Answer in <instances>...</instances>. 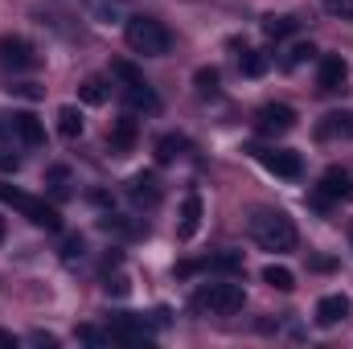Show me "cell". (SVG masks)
Masks as SVG:
<instances>
[{
    "instance_id": "6da1fadb",
    "label": "cell",
    "mask_w": 353,
    "mask_h": 349,
    "mask_svg": "<svg viewBox=\"0 0 353 349\" xmlns=\"http://www.w3.org/2000/svg\"><path fill=\"white\" fill-rule=\"evenodd\" d=\"M247 230H251V239H255L263 251H275V255L296 251V243H300L296 222H292L283 210H255V214L247 218Z\"/></svg>"
},
{
    "instance_id": "7a4b0ae2",
    "label": "cell",
    "mask_w": 353,
    "mask_h": 349,
    "mask_svg": "<svg viewBox=\"0 0 353 349\" xmlns=\"http://www.w3.org/2000/svg\"><path fill=\"white\" fill-rule=\"evenodd\" d=\"M123 37H128V46H132L136 54H144V58H165L169 46H173L169 29H165L157 17H128V21H123Z\"/></svg>"
},
{
    "instance_id": "3957f363",
    "label": "cell",
    "mask_w": 353,
    "mask_h": 349,
    "mask_svg": "<svg viewBox=\"0 0 353 349\" xmlns=\"http://www.w3.org/2000/svg\"><path fill=\"white\" fill-rule=\"evenodd\" d=\"M243 304H247L243 283H205L193 292V308L205 317H234Z\"/></svg>"
},
{
    "instance_id": "277c9868",
    "label": "cell",
    "mask_w": 353,
    "mask_h": 349,
    "mask_svg": "<svg viewBox=\"0 0 353 349\" xmlns=\"http://www.w3.org/2000/svg\"><path fill=\"white\" fill-rule=\"evenodd\" d=\"M0 201H8L12 210H21L33 226H41V230H62V214L54 210V206H46L41 197H29V193H21L17 185H4L0 181Z\"/></svg>"
},
{
    "instance_id": "5b68a950",
    "label": "cell",
    "mask_w": 353,
    "mask_h": 349,
    "mask_svg": "<svg viewBox=\"0 0 353 349\" xmlns=\"http://www.w3.org/2000/svg\"><path fill=\"white\" fill-rule=\"evenodd\" d=\"M37 50L25 41V37H12V33H4L0 37V66L8 70V74H25V70H37Z\"/></svg>"
},
{
    "instance_id": "8992f818",
    "label": "cell",
    "mask_w": 353,
    "mask_h": 349,
    "mask_svg": "<svg viewBox=\"0 0 353 349\" xmlns=\"http://www.w3.org/2000/svg\"><path fill=\"white\" fill-rule=\"evenodd\" d=\"M345 197H353V177L345 173V169H325L321 173V181H316V189H312V201L325 210V206H333V201H345Z\"/></svg>"
},
{
    "instance_id": "52a82bcc",
    "label": "cell",
    "mask_w": 353,
    "mask_h": 349,
    "mask_svg": "<svg viewBox=\"0 0 353 349\" xmlns=\"http://www.w3.org/2000/svg\"><path fill=\"white\" fill-rule=\"evenodd\" d=\"M255 161L263 165L267 173L283 177V181H300V173H304L300 152H288V148H255Z\"/></svg>"
},
{
    "instance_id": "ba28073f",
    "label": "cell",
    "mask_w": 353,
    "mask_h": 349,
    "mask_svg": "<svg viewBox=\"0 0 353 349\" xmlns=\"http://www.w3.org/2000/svg\"><path fill=\"white\" fill-rule=\"evenodd\" d=\"M255 128H259V136H288L296 128V111L288 103H263L255 111Z\"/></svg>"
},
{
    "instance_id": "9c48e42d",
    "label": "cell",
    "mask_w": 353,
    "mask_h": 349,
    "mask_svg": "<svg viewBox=\"0 0 353 349\" xmlns=\"http://www.w3.org/2000/svg\"><path fill=\"white\" fill-rule=\"evenodd\" d=\"M128 197H132L140 210H157V206H161V197H165L161 177H157V173H136L132 181H128Z\"/></svg>"
},
{
    "instance_id": "30bf717a",
    "label": "cell",
    "mask_w": 353,
    "mask_h": 349,
    "mask_svg": "<svg viewBox=\"0 0 353 349\" xmlns=\"http://www.w3.org/2000/svg\"><path fill=\"white\" fill-rule=\"evenodd\" d=\"M345 79H350L345 58H341V54H325V58H321V70H316V87H321V94L345 90Z\"/></svg>"
},
{
    "instance_id": "8fae6325",
    "label": "cell",
    "mask_w": 353,
    "mask_h": 349,
    "mask_svg": "<svg viewBox=\"0 0 353 349\" xmlns=\"http://www.w3.org/2000/svg\"><path fill=\"white\" fill-rule=\"evenodd\" d=\"M8 132H12L25 148L46 144V128H41V119H37L33 111H17V115H8Z\"/></svg>"
},
{
    "instance_id": "7c38bea8",
    "label": "cell",
    "mask_w": 353,
    "mask_h": 349,
    "mask_svg": "<svg viewBox=\"0 0 353 349\" xmlns=\"http://www.w3.org/2000/svg\"><path fill=\"white\" fill-rule=\"evenodd\" d=\"M201 218H205V201H201V193H189L185 201H181V218H176V239L181 243H189L197 230H201Z\"/></svg>"
},
{
    "instance_id": "4fadbf2b",
    "label": "cell",
    "mask_w": 353,
    "mask_h": 349,
    "mask_svg": "<svg viewBox=\"0 0 353 349\" xmlns=\"http://www.w3.org/2000/svg\"><path fill=\"white\" fill-rule=\"evenodd\" d=\"M350 296H341V292H333V296H321V304H316V325L321 329H333V325H341L345 317H350Z\"/></svg>"
},
{
    "instance_id": "5bb4252c",
    "label": "cell",
    "mask_w": 353,
    "mask_h": 349,
    "mask_svg": "<svg viewBox=\"0 0 353 349\" xmlns=\"http://www.w3.org/2000/svg\"><path fill=\"white\" fill-rule=\"evenodd\" d=\"M316 140H353V111H329L316 123Z\"/></svg>"
},
{
    "instance_id": "9a60e30c",
    "label": "cell",
    "mask_w": 353,
    "mask_h": 349,
    "mask_svg": "<svg viewBox=\"0 0 353 349\" xmlns=\"http://www.w3.org/2000/svg\"><path fill=\"white\" fill-rule=\"evenodd\" d=\"M107 333H111V341H123V346H148V329L136 317H115Z\"/></svg>"
},
{
    "instance_id": "2e32d148",
    "label": "cell",
    "mask_w": 353,
    "mask_h": 349,
    "mask_svg": "<svg viewBox=\"0 0 353 349\" xmlns=\"http://www.w3.org/2000/svg\"><path fill=\"white\" fill-rule=\"evenodd\" d=\"M136 119H115V128L107 132V148L115 152V157H123V152H132V144H136Z\"/></svg>"
},
{
    "instance_id": "e0dca14e",
    "label": "cell",
    "mask_w": 353,
    "mask_h": 349,
    "mask_svg": "<svg viewBox=\"0 0 353 349\" xmlns=\"http://www.w3.org/2000/svg\"><path fill=\"white\" fill-rule=\"evenodd\" d=\"M123 99H128L132 107H140V111H157V107H161V99H157V90L148 87V83H136V87H123Z\"/></svg>"
},
{
    "instance_id": "ac0fdd59",
    "label": "cell",
    "mask_w": 353,
    "mask_h": 349,
    "mask_svg": "<svg viewBox=\"0 0 353 349\" xmlns=\"http://www.w3.org/2000/svg\"><path fill=\"white\" fill-rule=\"evenodd\" d=\"M263 283L267 288H275V292H292V288H296V275H292L283 263H267L263 267Z\"/></svg>"
},
{
    "instance_id": "d6986e66",
    "label": "cell",
    "mask_w": 353,
    "mask_h": 349,
    "mask_svg": "<svg viewBox=\"0 0 353 349\" xmlns=\"http://www.w3.org/2000/svg\"><path fill=\"white\" fill-rule=\"evenodd\" d=\"M58 136H62V140H79V136H83V115H79V107H62V111H58Z\"/></svg>"
},
{
    "instance_id": "ffe728a7",
    "label": "cell",
    "mask_w": 353,
    "mask_h": 349,
    "mask_svg": "<svg viewBox=\"0 0 353 349\" xmlns=\"http://www.w3.org/2000/svg\"><path fill=\"white\" fill-rule=\"evenodd\" d=\"M185 148H189V140H185V136H176V132H169V136H161V140H157V161H161V165H169V161H176Z\"/></svg>"
},
{
    "instance_id": "44dd1931",
    "label": "cell",
    "mask_w": 353,
    "mask_h": 349,
    "mask_svg": "<svg viewBox=\"0 0 353 349\" xmlns=\"http://www.w3.org/2000/svg\"><path fill=\"white\" fill-rule=\"evenodd\" d=\"M107 94H111V87H107V79H99V74L83 79V87H79V99H83V103H90V107L107 103Z\"/></svg>"
},
{
    "instance_id": "7402d4cb",
    "label": "cell",
    "mask_w": 353,
    "mask_h": 349,
    "mask_svg": "<svg viewBox=\"0 0 353 349\" xmlns=\"http://www.w3.org/2000/svg\"><path fill=\"white\" fill-rule=\"evenodd\" d=\"M239 70H243L247 79H259V74H267V54H259V50H243Z\"/></svg>"
},
{
    "instance_id": "603a6c76",
    "label": "cell",
    "mask_w": 353,
    "mask_h": 349,
    "mask_svg": "<svg viewBox=\"0 0 353 349\" xmlns=\"http://www.w3.org/2000/svg\"><path fill=\"white\" fill-rule=\"evenodd\" d=\"M296 29H300V21H296V17H267V21H263V33H267V37H275V41H279V37H288V33H296Z\"/></svg>"
},
{
    "instance_id": "cb8c5ba5",
    "label": "cell",
    "mask_w": 353,
    "mask_h": 349,
    "mask_svg": "<svg viewBox=\"0 0 353 349\" xmlns=\"http://www.w3.org/2000/svg\"><path fill=\"white\" fill-rule=\"evenodd\" d=\"M90 12H94L103 25H119V17H123L119 0H94V4H90Z\"/></svg>"
},
{
    "instance_id": "d4e9b609",
    "label": "cell",
    "mask_w": 353,
    "mask_h": 349,
    "mask_svg": "<svg viewBox=\"0 0 353 349\" xmlns=\"http://www.w3.org/2000/svg\"><path fill=\"white\" fill-rule=\"evenodd\" d=\"M312 54H316V50H312V41H296V46L283 54V66H288V70H296V66H300V62H308Z\"/></svg>"
},
{
    "instance_id": "484cf974",
    "label": "cell",
    "mask_w": 353,
    "mask_h": 349,
    "mask_svg": "<svg viewBox=\"0 0 353 349\" xmlns=\"http://www.w3.org/2000/svg\"><path fill=\"white\" fill-rule=\"evenodd\" d=\"M193 83H197V94H218V70L214 66H201L193 74Z\"/></svg>"
},
{
    "instance_id": "4316f807",
    "label": "cell",
    "mask_w": 353,
    "mask_h": 349,
    "mask_svg": "<svg viewBox=\"0 0 353 349\" xmlns=\"http://www.w3.org/2000/svg\"><path fill=\"white\" fill-rule=\"evenodd\" d=\"M111 74H115L123 87H136V83H144V74H140L132 62H111Z\"/></svg>"
},
{
    "instance_id": "83f0119b",
    "label": "cell",
    "mask_w": 353,
    "mask_h": 349,
    "mask_svg": "<svg viewBox=\"0 0 353 349\" xmlns=\"http://www.w3.org/2000/svg\"><path fill=\"white\" fill-rule=\"evenodd\" d=\"M46 185H50L54 193H66V189H70V169H66V165H54V169L46 173Z\"/></svg>"
},
{
    "instance_id": "f1b7e54d",
    "label": "cell",
    "mask_w": 353,
    "mask_h": 349,
    "mask_svg": "<svg viewBox=\"0 0 353 349\" xmlns=\"http://www.w3.org/2000/svg\"><path fill=\"white\" fill-rule=\"evenodd\" d=\"M128 288H132V283H128L123 271H115V275L107 271V275H103V292H111V296H128Z\"/></svg>"
},
{
    "instance_id": "f546056e",
    "label": "cell",
    "mask_w": 353,
    "mask_h": 349,
    "mask_svg": "<svg viewBox=\"0 0 353 349\" xmlns=\"http://www.w3.org/2000/svg\"><path fill=\"white\" fill-rule=\"evenodd\" d=\"M83 251H87V243L79 239V235H70L66 243H62V259L66 263H74V259H83Z\"/></svg>"
},
{
    "instance_id": "4dcf8cb0",
    "label": "cell",
    "mask_w": 353,
    "mask_h": 349,
    "mask_svg": "<svg viewBox=\"0 0 353 349\" xmlns=\"http://www.w3.org/2000/svg\"><path fill=\"white\" fill-rule=\"evenodd\" d=\"M333 17H341V21H353V0H321Z\"/></svg>"
},
{
    "instance_id": "1f68e13d",
    "label": "cell",
    "mask_w": 353,
    "mask_h": 349,
    "mask_svg": "<svg viewBox=\"0 0 353 349\" xmlns=\"http://www.w3.org/2000/svg\"><path fill=\"white\" fill-rule=\"evenodd\" d=\"M205 267H214V271H239L243 259L239 255H218V259H205Z\"/></svg>"
},
{
    "instance_id": "d6a6232c",
    "label": "cell",
    "mask_w": 353,
    "mask_h": 349,
    "mask_svg": "<svg viewBox=\"0 0 353 349\" xmlns=\"http://www.w3.org/2000/svg\"><path fill=\"white\" fill-rule=\"evenodd\" d=\"M8 90H12V94H21V99H41V94H46L37 83H17V87H8Z\"/></svg>"
},
{
    "instance_id": "836d02e7",
    "label": "cell",
    "mask_w": 353,
    "mask_h": 349,
    "mask_svg": "<svg viewBox=\"0 0 353 349\" xmlns=\"http://www.w3.org/2000/svg\"><path fill=\"white\" fill-rule=\"evenodd\" d=\"M29 341H33V346H46V349H54V346H58V337H50V333H33Z\"/></svg>"
},
{
    "instance_id": "e575fe53",
    "label": "cell",
    "mask_w": 353,
    "mask_h": 349,
    "mask_svg": "<svg viewBox=\"0 0 353 349\" xmlns=\"http://www.w3.org/2000/svg\"><path fill=\"white\" fill-rule=\"evenodd\" d=\"M0 346H17V337H12V333H4V329H0Z\"/></svg>"
},
{
    "instance_id": "d590c367",
    "label": "cell",
    "mask_w": 353,
    "mask_h": 349,
    "mask_svg": "<svg viewBox=\"0 0 353 349\" xmlns=\"http://www.w3.org/2000/svg\"><path fill=\"white\" fill-rule=\"evenodd\" d=\"M0 239H4V218H0Z\"/></svg>"
}]
</instances>
